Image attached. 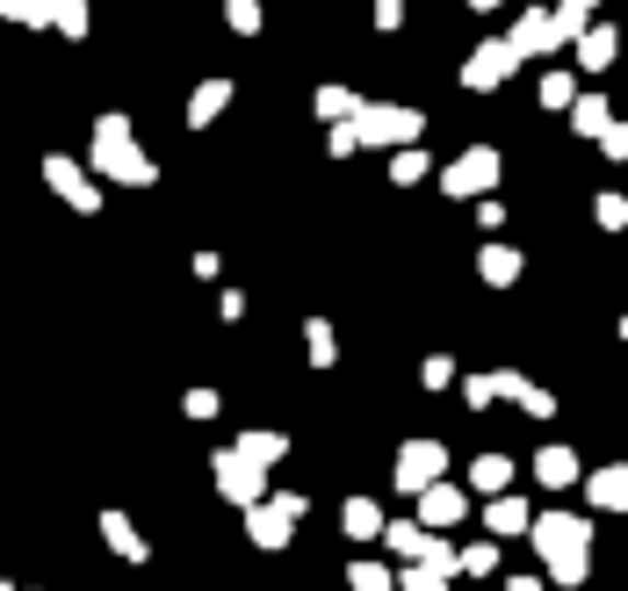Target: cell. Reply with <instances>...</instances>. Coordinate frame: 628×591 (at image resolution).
Masks as SVG:
<instances>
[{"label": "cell", "instance_id": "3", "mask_svg": "<svg viewBox=\"0 0 628 591\" xmlns=\"http://www.w3.org/2000/svg\"><path fill=\"white\" fill-rule=\"evenodd\" d=\"M347 130H354V144H419L426 116H419V108H384V102H362Z\"/></svg>", "mask_w": 628, "mask_h": 591}, {"label": "cell", "instance_id": "30", "mask_svg": "<svg viewBox=\"0 0 628 591\" xmlns=\"http://www.w3.org/2000/svg\"><path fill=\"white\" fill-rule=\"evenodd\" d=\"M347 526H354V534H376V505L354 498V505H347Z\"/></svg>", "mask_w": 628, "mask_h": 591}, {"label": "cell", "instance_id": "33", "mask_svg": "<svg viewBox=\"0 0 628 591\" xmlns=\"http://www.w3.org/2000/svg\"><path fill=\"white\" fill-rule=\"evenodd\" d=\"M404 591H441V577L434 570H412V577H404Z\"/></svg>", "mask_w": 628, "mask_h": 591}, {"label": "cell", "instance_id": "25", "mask_svg": "<svg viewBox=\"0 0 628 591\" xmlns=\"http://www.w3.org/2000/svg\"><path fill=\"white\" fill-rule=\"evenodd\" d=\"M491 526H499V534H521V526H527V505L521 498H499V505H491Z\"/></svg>", "mask_w": 628, "mask_h": 591}, {"label": "cell", "instance_id": "17", "mask_svg": "<svg viewBox=\"0 0 628 591\" xmlns=\"http://www.w3.org/2000/svg\"><path fill=\"white\" fill-rule=\"evenodd\" d=\"M426 520H434V526L463 520V490H448V484H426Z\"/></svg>", "mask_w": 628, "mask_h": 591}, {"label": "cell", "instance_id": "21", "mask_svg": "<svg viewBox=\"0 0 628 591\" xmlns=\"http://www.w3.org/2000/svg\"><path fill=\"white\" fill-rule=\"evenodd\" d=\"M354 108H362V102H354L347 88H318V116H326V123H354Z\"/></svg>", "mask_w": 628, "mask_h": 591}, {"label": "cell", "instance_id": "26", "mask_svg": "<svg viewBox=\"0 0 628 591\" xmlns=\"http://www.w3.org/2000/svg\"><path fill=\"white\" fill-rule=\"evenodd\" d=\"M225 15H231V30H239V36H253V30H261V0H225Z\"/></svg>", "mask_w": 628, "mask_h": 591}, {"label": "cell", "instance_id": "29", "mask_svg": "<svg viewBox=\"0 0 628 591\" xmlns=\"http://www.w3.org/2000/svg\"><path fill=\"white\" fill-rule=\"evenodd\" d=\"M600 152H607V159H628V123H607V130H600Z\"/></svg>", "mask_w": 628, "mask_h": 591}, {"label": "cell", "instance_id": "24", "mask_svg": "<svg viewBox=\"0 0 628 591\" xmlns=\"http://www.w3.org/2000/svg\"><path fill=\"white\" fill-rule=\"evenodd\" d=\"M304 339H311V368H332V325H326V317H311Z\"/></svg>", "mask_w": 628, "mask_h": 591}, {"label": "cell", "instance_id": "22", "mask_svg": "<svg viewBox=\"0 0 628 591\" xmlns=\"http://www.w3.org/2000/svg\"><path fill=\"white\" fill-rule=\"evenodd\" d=\"M593 8H600V0H563V8H557V30H563V44H571L578 30H593Z\"/></svg>", "mask_w": 628, "mask_h": 591}, {"label": "cell", "instance_id": "20", "mask_svg": "<svg viewBox=\"0 0 628 591\" xmlns=\"http://www.w3.org/2000/svg\"><path fill=\"white\" fill-rule=\"evenodd\" d=\"M239 454L253 462V470H267V462H282V433H246Z\"/></svg>", "mask_w": 628, "mask_h": 591}, {"label": "cell", "instance_id": "4", "mask_svg": "<svg viewBox=\"0 0 628 591\" xmlns=\"http://www.w3.org/2000/svg\"><path fill=\"white\" fill-rule=\"evenodd\" d=\"M441 188H448L455 202H470V195H491V188H499V152H491V144H470V152H463L448 174H441Z\"/></svg>", "mask_w": 628, "mask_h": 591}, {"label": "cell", "instance_id": "19", "mask_svg": "<svg viewBox=\"0 0 628 591\" xmlns=\"http://www.w3.org/2000/svg\"><path fill=\"white\" fill-rule=\"evenodd\" d=\"M470 484H477V490H506V484H513V462H506V454H484V462L470 470Z\"/></svg>", "mask_w": 628, "mask_h": 591}, {"label": "cell", "instance_id": "16", "mask_svg": "<svg viewBox=\"0 0 628 591\" xmlns=\"http://www.w3.org/2000/svg\"><path fill=\"white\" fill-rule=\"evenodd\" d=\"M253 541H261V548H282V541H289V512H282V505H261V512H253Z\"/></svg>", "mask_w": 628, "mask_h": 591}, {"label": "cell", "instance_id": "31", "mask_svg": "<svg viewBox=\"0 0 628 591\" xmlns=\"http://www.w3.org/2000/svg\"><path fill=\"white\" fill-rule=\"evenodd\" d=\"M404 22V0H376V30H398Z\"/></svg>", "mask_w": 628, "mask_h": 591}, {"label": "cell", "instance_id": "1", "mask_svg": "<svg viewBox=\"0 0 628 591\" xmlns=\"http://www.w3.org/2000/svg\"><path fill=\"white\" fill-rule=\"evenodd\" d=\"M94 174L123 181V188H145V181H152V159L138 152V138H130V123H123V116L94 123Z\"/></svg>", "mask_w": 628, "mask_h": 591}, {"label": "cell", "instance_id": "35", "mask_svg": "<svg viewBox=\"0 0 628 591\" xmlns=\"http://www.w3.org/2000/svg\"><path fill=\"white\" fill-rule=\"evenodd\" d=\"M621 339H628V317H621Z\"/></svg>", "mask_w": 628, "mask_h": 591}, {"label": "cell", "instance_id": "27", "mask_svg": "<svg viewBox=\"0 0 628 591\" xmlns=\"http://www.w3.org/2000/svg\"><path fill=\"white\" fill-rule=\"evenodd\" d=\"M541 102H549V108H571V102H578L571 72H549V80H541Z\"/></svg>", "mask_w": 628, "mask_h": 591}, {"label": "cell", "instance_id": "28", "mask_svg": "<svg viewBox=\"0 0 628 591\" xmlns=\"http://www.w3.org/2000/svg\"><path fill=\"white\" fill-rule=\"evenodd\" d=\"M600 224H607V231L628 224V195H600Z\"/></svg>", "mask_w": 628, "mask_h": 591}, {"label": "cell", "instance_id": "5", "mask_svg": "<svg viewBox=\"0 0 628 591\" xmlns=\"http://www.w3.org/2000/svg\"><path fill=\"white\" fill-rule=\"evenodd\" d=\"M513 66H521V58H513V44H506V36H491V44H477V51H470V66H463V88H477V94L506 88Z\"/></svg>", "mask_w": 628, "mask_h": 591}, {"label": "cell", "instance_id": "18", "mask_svg": "<svg viewBox=\"0 0 628 591\" xmlns=\"http://www.w3.org/2000/svg\"><path fill=\"white\" fill-rule=\"evenodd\" d=\"M571 123H578V130H585V138H600V130H607V102H600V94H578V102H571Z\"/></svg>", "mask_w": 628, "mask_h": 591}, {"label": "cell", "instance_id": "7", "mask_svg": "<svg viewBox=\"0 0 628 591\" xmlns=\"http://www.w3.org/2000/svg\"><path fill=\"white\" fill-rule=\"evenodd\" d=\"M441 470H448V448H441V440H412V448H398V490H426Z\"/></svg>", "mask_w": 628, "mask_h": 591}, {"label": "cell", "instance_id": "32", "mask_svg": "<svg viewBox=\"0 0 628 591\" xmlns=\"http://www.w3.org/2000/svg\"><path fill=\"white\" fill-rule=\"evenodd\" d=\"M390 174H398V181H419V174H426V159H419V152H398V166H390Z\"/></svg>", "mask_w": 628, "mask_h": 591}, {"label": "cell", "instance_id": "23", "mask_svg": "<svg viewBox=\"0 0 628 591\" xmlns=\"http://www.w3.org/2000/svg\"><path fill=\"white\" fill-rule=\"evenodd\" d=\"M102 534H109V541H116V548H123V556H130V563H138V556H145V541H138V534H130V520H123V512H109V520H102Z\"/></svg>", "mask_w": 628, "mask_h": 591}, {"label": "cell", "instance_id": "12", "mask_svg": "<svg viewBox=\"0 0 628 591\" xmlns=\"http://www.w3.org/2000/svg\"><path fill=\"white\" fill-rule=\"evenodd\" d=\"M535 484H549V490L578 484V454H571V448H541V454H535Z\"/></svg>", "mask_w": 628, "mask_h": 591}, {"label": "cell", "instance_id": "13", "mask_svg": "<svg viewBox=\"0 0 628 591\" xmlns=\"http://www.w3.org/2000/svg\"><path fill=\"white\" fill-rule=\"evenodd\" d=\"M477 275H484L491 289H506V281H521V253H513V245H484V253H477Z\"/></svg>", "mask_w": 628, "mask_h": 591}, {"label": "cell", "instance_id": "2", "mask_svg": "<svg viewBox=\"0 0 628 591\" xmlns=\"http://www.w3.org/2000/svg\"><path fill=\"white\" fill-rule=\"evenodd\" d=\"M535 548L549 556V570H557L563 584H578V577H585V548H593V526L571 520V512H549V520H535Z\"/></svg>", "mask_w": 628, "mask_h": 591}, {"label": "cell", "instance_id": "15", "mask_svg": "<svg viewBox=\"0 0 628 591\" xmlns=\"http://www.w3.org/2000/svg\"><path fill=\"white\" fill-rule=\"evenodd\" d=\"M44 15L58 36H88V0H44Z\"/></svg>", "mask_w": 628, "mask_h": 591}, {"label": "cell", "instance_id": "10", "mask_svg": "<svg viewBox=\"0 0 628 591\" xmlns=\"http://www.w3.org/2000/svg\"><path fill=\"white\" fill-rule=\"evenodd\" d=\"M614 51H621V36H614L607 22L578 30V66H585V72H607V66H614Z\"/></svg>", "mask_w": 628, "mask_h": 591}, {"label": "cell", "instance_id": "8", "mask_svg": "<svg viewBox=\"0 0 628 591\" xmlns=\"http://www.w3.org/2000/svg\"><path fill=\"white\" fill-rule=\"evenodd\" d=\"M513 58H541V51H557L563 44V30H557V15H549V8H527L521 22H513Z\"/></svg>", "mask_w": 628, "mask_h": 591}, {"label": "cell", "instance_id": "14", "mask_svg": "<svg viewBox=\"0 0 628 591\" xmlns=\"http://www.w3.org/2000/svg\"><path fill=\"white\" fill-rule=\"evenodd\" d=\"M585 484H593V505L628 512V470H600V476H585Z\"/></svg>", "mask_w": 628, "mask_h": 591}, {"label": "cell", "instance_id": "11", "mask_svg": "<svg viewBox=\"0 0 628 591\" xmlns=\"http://www.w3.org/2000/svg\"><path fill=\"white\" fill-rule=\"evenodd\" d=\"M225 108H231V80H203V88H195V102H189V123H195V130H209Z\"/></svg>", "mask_w": 628, "mask_h": 591}, {"label": "cell", "instance_id": "6", "mask_svg": "<svg viewBox=\"0 0 628 591\" xmlns=\"http://www.w3.org/2000/svg\"><path fill=\"white\" fill-rule=\"evenodd\" d=\"M44 181H52V195H58V202H72V209H80V217H94V209H102V188H94V181L88 174H80V166H72V159H44Z\"/></svg>", "mask_w": 628, "mask_h": 591}, {"label": "cell", "instance_id": "34", "mask_svg": "<svg viewBox=\"0 0 628 591\" xmlns=\"http://www.w3.org/2000/svg\"><path fill=\"white\" fill-rule=\"evenodd\" d=\"M470 8H499V0H470Z\"/></svg>", "mask_w": 628, "mask_h": 591}, {"label": "cell", "instance_id": "9", "mask_svg": "<svg viewBox=\"0 0 628 591\" xmlns=\"http://www.w3.org/2000/svg\"><path fill=\"white\" fill-rule=\"evenodd\" d=\"M217 490H225L231 505H261V470H253V462H246L239 448L217 454Z\"/></svg>", "mask_w": 628, "mask_h": 591}]
</instances>
